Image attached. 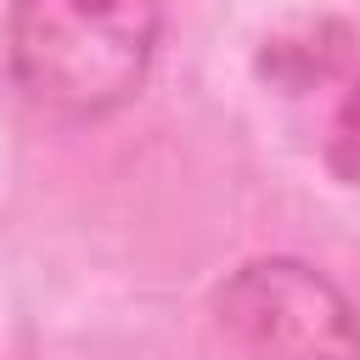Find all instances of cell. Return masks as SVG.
Returning a JSON list of instances; mask_svg holds the SVG:
<instances>
[{"instance_id":"cell-1","label":"cell","mask_w":360,"mask_h":360,"mask_svg":"<svg viewBox=\"0 0 360 360\" xmlns=\"http://www.w3.org/2000/svg\"><path fill=\"white\" fill-rule=\"evenodd\" d=\"M169 0H11L6 68L22 101L56 118L129 107L158 62Z\"/></svg>"},{"instance_id":"cell-2","label":"cell","mask_w":360,"mask_h":360,"mask_svg":"<svg viewBox=\"0 0 360 360\" xmlns=\"http://www.w3.org/2000/svg\"><path fill=\"white\" fill-rule=\"evenodd\" d=\"M214 321L248 360H354L343 287L287 253L236 264L214 287Z\"/></svg>"},{"instance_id":"cell-3","label":"cell","mask_w":360,"mask_h":360,"mask_svg":"<svg viewBox=\"0 0 360 360\" xmlns=\"http://www.w3.org/2000/svg\"><path fill=\"white\" fill-rule=\"evenodd\" d=\"M354 34L343 17H321L298 34H276L264 39V56H259V73L287 90V96H304V90H354Z\"/></svg>"}]
</instances>
